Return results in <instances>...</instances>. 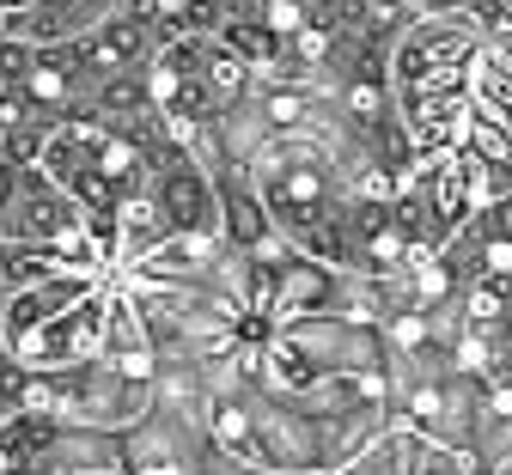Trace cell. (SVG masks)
<instances>
[{"mask_svg":"<svg viewBox=\"0 0 512 475\" xmlns=\"http://www.w3.org/2000/svg\"><path fill=\"white\" fill-rule=\"evenodd\" d=\"M0 475H49V469H43V463H7Z\"/></svg>","mask_w":512,"mask_h":475,"instance_id":"obj_15","label":"cell"},{"mask_svg":"<svg viewBox=\"0 0 512 475\" xmlns=\"http://www.w3.org/2000/svg\"><path fill=\"white\" fill-rule=\"evenodd\" d=\"M0 244H19V250L55 256L68 268H86V275H104V250H98L92 214L55 177H43L37 165H19L7 214H0Z\"/></svg>","mask_w":512,"mask_h":475,"instance_id":"obj_4","label":"cell"},{"mask_svg":"<svg viewBox=\"0 0 512 475\" xmlns=\"http://www.w3.org/2000/svg\"><path fill=\"white\" fill-rule=\"evenodd\" d=\"M409 463H415V433L409 427H391L378 445H366L360 457L336 463L330 475H409Z\"/></svg>","mask_w":512,"mask_h":475,"instance_id":"obj_11","label":"cell"},{"mask_svg":"<svg viewBox=\"0 0 512 475\" xmlns=\"http://www.w3.org/2000/svg\"><path fill=\"white\" fill-rule=\"evenodd\" d=\"M104 305H110V281L86 287L74 305L49 311L31 335H19V342L7 348L13 366H19L25 378H43V372H74V366L98 360V354H104Z\"/></svg>","mask_w":512,"mask_h":475,"instance_id":"obj_7","label":"cell"},{"mask_svg":"<svg viewBox=\"0 0 512 475\" xmlns=\"http://www.w3.org/2000/svg\"><path fill=\"white\" fill-rule=\"evenodd\" d=\"M104 475H122V469H104Z\"/></svg>","mask_w":512,"mask_h":475,"instance_id":"obj_16","label":"cell"},{"mask_svg":"<svg viewBox=\"0 0 512 475\" xmlns=\"http://www.w3.org/2000/svg\"><path fill=\"white\" fill-rule=\"evenodd\" d=\"M147 86H153L159 116L177 134H189V128L220 122L256 86V74L220 37H165L153 49V61H147Z\"/></svg>","mask_w":512,"mask_h":475,"instance_id":"obj_3","label":"cell"},{"mask_svg":"<svg viewBox=\"0 0 512 475\" xmlns=\"http://www.w3.org/2000/svg\"><path fill=\"white\" fill-rule=\"evenodd\" d=\"M409 475H476V469H470V457H458V451H439V445H421V439H415Z\"/></svg>","mask_w":512,"mask_h":475,"instance_id":"obj_12","label":"cell"},{"mask_svg":"<svg viewBox=\"0 0 512 475\" xmlns=\"http://www.w3.org/2000/svg\"><path fill=\"white\" fill-rule=\"evenodd\" d=\"M37 171L55 177L92 220H110L128 195L147 189V153L128 141V134H116L110 122L86 116V110L61 116L49 128V141L37 153Z\"/></svg>","mask_w":512,"mask_h":475,"instance_id":"obj_2","label":"cell"},{"mask_svg":"<svg viewBox=\"0 0 512 475\" xmlns=\"http://www.w3.org/2000/svg\"><path fill=\"white\" fill-rule=\"evenodd\" d=\"M37 463L49 475H104V469H122V439L98 433V427H68V421H61Z\"/></svg>","mask_w":512,"mask_h":475,"instance_id":"obj_10","label":"cell"},{"mask_svg":"<svg viewBox=\"0 0 512 475\" xmlns=\"http://www.w3.org/2000/svg\"><path fill=\"white\" fill-rule=\"evenodd\" d=\"M25 402H37L43 415L68 421V427L122 433L128 421L147 415L153 378H147V372H128V366H116V360H86V366H74V372L25 378Z\"/></svg>","mask_w":512,"mask_h":475,"instance_id":"obj_5","label":"cell"},{"mask_svg":"<svg viewBox=\"0 0 512 475\" xmlns=\"http://www.w3.org/2000/svg\"><path fill=\"white\" fill-rule=\"evenodd\" d=\"M68 49H74L80 74H86V80H92V92H98L104 80L147 67V61H153V49H159V31H153V25H147L135 7H116L110 19H98L92 31H80Z\"/></svg>","mask_w":512,"mask_h":475,"instance_id":"obj_8","label":"cell"},{"mask_svg":"<svg viewBox=\"0 0 512 475\" xmlns=\"http://www.w3.org/2000/svg\"><path fill=\"white\" fill-rule=\"evenodd\" d=\"M13 183H19V165L0 153V214H7V195H13Z\"/></svg>","mask_w":512,"mask_h":475,"instance_id":"obj_13","label":"cell"},{"mask_svg":"<svg viewBox=\"0 0 512 475\" xmlns=\"http://www.w3.org/2000/svg\"><path fill=\"white\" fill-rule=\"evenodd\" d=\"M214 189H220V238H226V250H256V244L275 238V220H269V208H263V195H256L244 165H214Z\"/></svg>","mask_w":512,"mask_h":475,"instance_id":"obj_9","label":"cell"},{"mask_svg":"<svg viewBox=\"0 0 512 475\" xmlns=\"http://www.w3.org/2000/svg\"><path fill=\"white\" fill-rule=\"evenodd\" d=\"M409 7H415V13H464L470 0H409Z\"/></svg>","mask_w":512,"mask_h":475,"instance_id":"obj_14","label":"cell"},{"mask_svg":"<svg viewBox=\"0 0 512 475\" xmlns=\"http://www.w3.org/2000/svg\"><path fill=\"white\" fill-rule=\"evenodd\" d=\"M275 335L324 378H366L384 384L391 372V348H384V323L366 317H342V311H317V317H293L275 323Z\"/></svg>","mask_w":512,"mask_h":475,"instance_id":"obj_6","label":"cell"},{"mask_svg":"<svg viewBox=\"0 0 512 475\" xmlns=\"http://www.w3.org/2000/svg\"><path fill=\"white\" fill-rule=\"evenodd\" d=\"M482 25L470 13H421L391 43V98L415 153H452L476 116L482 74Z\"/></svg>","mask_w":512,"mask_h":475,"instance_id":"obj_1","label":"cell"}]
</instances>
